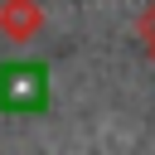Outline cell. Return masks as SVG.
Masks as SVG:
<instances>
[{
	"label": "cell",
	"instance_id": "obj_1",
	"mask_svg": "<svg viewBox=\"0 0 155 155\" xmlns=\"http://www.w3.org/2000/svg\"><path fill=\"white\" fill-rule=\"evenodd\" d=\"M44 97H48V82H44L39 63H10V68H0V107L5 111H39Z\"/></svg>",
	"mask_w": 155,
	"mask_h": 155
}]
</instances>
